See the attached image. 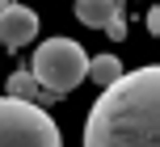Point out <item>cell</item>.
Masks as SVG:
<instances>
[{"label":"cell","instance_id":"cell-1","mask_svg":"<svg viewBox=\"0 0 160 147\" xmlns=\"http://www.w3.org/2000/svg\"><path fill=\"white\" fill-rule=\"evenodd\" d=\"M84 147H160V63L122 72L97 92L84 118Z\"/></svg>","mask_w":160,"mask_h":147},{"label":"cell","instance_id":"cell-2","mask_svg":"<svg viewBox=\"0 0 160 147\" xmlns=\"http://www.w3.org/2000/svg\"><path fill=\"white\" fill-rule=\"evenodd\" d=\"M0 147H63V139L42 105L0 97Z\"/></svg>","mask_w":160,"mask_h":147},{"label":"cell","instance_id":"cell-3","mask_svg":"<svg viewBox=\"0 0 160 147\" xmlns=\"http://www.w3.org/2000/svg\"><path fill=\"white\" fill-rule=\"evenodd\" d=\"M34 80L47 92L63 97L72 92L80 80H88V55L84 46L72 38H47L38 50H34Z\"/></svg>","mask_w":160,"mask_h":147},{"label":"cell","instance_id":"cell-4","mask_svg":"<svg viewBox=\"0 0 160 147\" xmlns=\"http://www.w3.org/2000/svg\"><path fill=\"white\" fill-rule=\"evenodd\" d=\"M34 38H38V13L30 4H8L0 13V42L17 50V46H30Z\"/></svg>","mask_w":160,"mask_h":147},{"label":"cell","instance_id":"cell-5","mask_svg":"<svg viewBox=\"0 0 160 147\" xmlns=\"http://www.w3.org/2000/svg\"><path fill=\"white\" fill-rule=\"evenodd\" d=\"M76 17L88 30H105L110 21L122 17V0H76Z\"/></svg>","mask_w":160,"mask_h":147},{"label":"cell","instance_id":"cell-6","mask_svg":"<svg viewBox=\"0 0 160 147\" xmlns=\"http://www.w3.org/2000/svg\"><path fill=\"white\" fill-rule=\"evenodd\" d=\"M8 97H17V101H51L55 92H42V84L34 80V72H13L8 76Z\"/></svg>","mask_w":160,"mask_h":147},{"label":"cell","instance_id":"cell-7","mask_svg":"<svg viewBox=\"0 0 160 147\" xmlns=\"http://www.w3.org/2000/svg\"><path fill=\"white\" fill-rule=\"evenodd\" d=\"M122 76V63H118V55H97V59H88V80L93 84H101V88H110L114 80Z\"/></svg>","mask_w":160,"mask_h":147},{"label":"cell","instance_id":"cell-8","mask_svg":"<svg viewBox=\"0 0 160 147\" xmlns=\"http://www.w3.org/2000/svg\"><path fill=\"white\" fill-rule=\"evenodd\" d=\"M148 30H152V38H160V4H152V13H148Z\"/></svg>","mask_w":160,"mask_h":147},{"label":"cell","instance_id":"cell-9","mask_svg":"<svg viewBox=\"0 0 160 147\" xmlns=\"http://www.w3.org/2000/svg\"><path fill=\"white\" fill-rule=\"evenodd\" d=\"M105 30H110V38H122V34H127V25H122V17H118V21H110Z\"/></svg>","mask_w":160,"mask_h":147},{"label":"cell","instance_id":"cell-10","mask_svg":"<svg viewBox=\"0 0 160 147\" xmlns=\"http://www.w3.org/2000/svg\"><path fill=\"white\" fill-rule=\"evenodd\" d=\"M4 8H8V0H0V13H4Z\"/></svg>","mask_w":160,"mask_h":147}]
</instances>
